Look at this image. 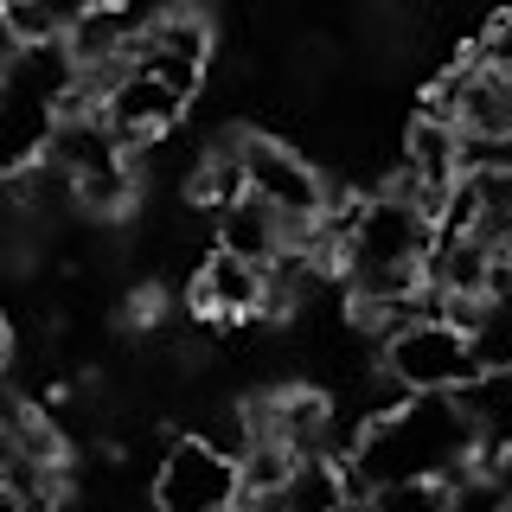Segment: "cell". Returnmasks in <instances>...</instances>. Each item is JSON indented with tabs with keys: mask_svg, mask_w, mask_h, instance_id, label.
Segmentation results:
<instances>
[{
	"mask_svg": "<svg viewBox=\"0 0 512 512\" xmlns=\"http://www.w3.org/2000/svg\"><path fill=\"white\" fill-rule=\"evenodd\" d=\"M384 378L404 397H429V391H461L474 378V346L448 314H410L397 333H384Z\"/></svg>",
	"mask_w": 512,
	"mask_h": 512,
	"instance_id": "2",
	"label": "cell"
},
{
	"mask_svg": "<svg viewBox=\"0 0 512 512\" xmlns=\"http://www.w3.org/2000/svg\"><path fill=\"white\" fill-rule=\"evenodd\" d=\"M506 506V487L487 461H468L455 480H442V506L436 512H500Z\"/></svg>",
	"mask_w": 512,
	"mask_h": 512,
	"instance_id": "14",
	"label": "cell"
},
{
	"mask_svg": "<svg viewBox=\"0 0 512 512\" xmlns=\"http://www.w3.org/2000/svg\"><path fill=\"white\" fill-rule=\"evenodd\" d=\"M455 404H461V416H468V429H474L480 461H493L512 442V365H480V372L455 391Z\"/></svg>",
	"mask_w": 512,
	"mask_h": 512,
	"instance_id": "11",
	"label": "cell"
},
{
	"mask_svg": "<svg viewBox=\"0 0 512 512\" xmlns=\"http://www.w3.org/2000/svg\"><path fill=\"white\" fill-rule=\"evenodd\" d=\"M205 58H212V20H205L199 7H167L141 32H128V64L160 77V84H173L180 96L199 90Z\"/></svg>",
	"mask_w": 512,
	"mask_h": 512,
	"instance_id": "6",
	"label": "cell"
},
{
	"mask_svg": "<svg viewBox=\"0 0 512 512\" xmlns=\"http://www.w3.org/2000/svg\"><path fill=\"white\" fill-rule=\"evenodd\" d=\"M487 468H493V474H500V487L512 493V442H506V448H500V455H493V461H487Z\"/></svg>",
	"mask_w": 512,
	"mask_h": 512,
	"instance_id": "16",
	"label": "cell"
},
{
	"mask_svg": "<svg viewBox=\"0 0 512 512\" xmlns=\"http://www.w3.org/2000/svg\"><path fill=\"white\" fill-rule=\"evenodd\" d=\"M186 103H192V96H180L173 84H160V77L135 71V64H122L116 84L96 96V116L116 128L122 148H148V141H160V135H173V128H180Z\"/></svg>",
	"mask_w": 512,
	"mask_h": 512,
	"instance_id": "7",
	"label": "cell"
},
{
	"mask_svg": "<svg viewBox=\"0 0 512 512\" xmlns=\"http://www.w3.org/2000/svg\"><path fill=\"white\" fill-rule=\"evenodd\" d=\"M429 116L461 128L468 148H500L512 141V77L487 71V64H455L436 90H429Z\"/></svg>",
	"mask_w": 512,
	"mask_h": 512,
	"instance_id": "5",
	"label": "cell"
},
{
	"mask_svg": "<svg viewBox=\"0 0 512 512\" xmlns=\"http://www.w3.org/2000/svg\"><path fill=\"white\" fill-rule=\"evenodd\" d=\"M468 461H480V448L455 391H429L365 416V429L352 436L340 468L352 480V493H372V487H442Z\"/></svg>",
	"mask_w": 512,
	"mask_h": 512,
	"instance_id": "1",
	"label": "cell"
},
{
	"mask_svg": "<svg viewBox=\"0 0 512 512\" xmlns=\"http://www.w3.org/2000/svg\"><path fill=\"white\" fill-rule=\"evenodd\" d=\"M244 500V468L231 448H218L212 436H180L167 442L148 487L154 512H231Z\"/></svg>",
	"mask_w": 512,
	"mask_h": 512,
	"instance_id": "3",
	"label": "cell"
},
{
	"mask_svg": "<svg viewBox=\"0 0 512 512\" xmlns=\"http://www.w3.org/2000/svg\"><path fill=\"white\" fill-rule=\"evenodd\" d=\"M500 512H512V493H506V506H500Z\"/></svg>",
	"mask_w": 512,
	"mask_h": 512,
	"instance_id": "19",
	"label": "cell"
},
{
	"mask_svg": "<svg viewBox=\"0 0 512 512\" xmlns=\"http://www.w3.org/2000/svg\"><path fill=\"white\" fill-rule=\"evenodd\" d=\"M13 365V327H7V314H0V372Z\"/></svg>",
	"mask_w": 512,
	"mask_h": 512,
	"instance_id": "17",
	"label": "cell"
},
{
	"mask_svg": "<svg viewBox=\"0 0 512 512\" xmlns=\"http://www.w3.org/2000/svg\"><path fill=\"white\" fill-rule=\"evenodd\" d=\"M231 512H269V506H263V500H250V493H244V500H237Z\"/></svg>",
	"mask_w": 512,
	"mask_h": 512,
	"instance_id": "18",
	"label": "cell"
},
{
	"mask_svg": "<svg viewBox=\"0 0 512 512\" xmlns=\"http://www.w3.org/2000/svg\"><path fill=\"white\" fill-rule=\"evenodd\" d=\"M474 64H487V71L512 77V7H506V13H493L487 32L474 39Z\"/></svg>",
	"mask_w": 512,
	"mask_h": 512,
	"instance_id": "15",
	"label": "cell"
},
{
	"mask_svg": "<svg viewBox=\"0 0 512 512\" xmlns=\"http://www.w3.org/2000/svg\"><path fill=\"white\" fill-rule=\"evenodd\" d=\"M352 500V480L346 468L333 455H308V461H295V468L282 474V487L269 493V512H346Z\"/></svg>",
	"mask_w": 512,
	"mask_h": 512,
	"instance_id": "12",
	"label": "cell"
},
{
	"mask_svg": "<svg viewBox=\"0 0 512 512\" xmlns=\"http://www.w3.org/2000/svg\"><path fill=\"white\" fill-rule=\"evenodd\" d=\"M263 295H269V263H244L231 250H212L192 276V308L205 320H244V314H263Z\"/></svg>",
	"mask_w": 512,
	"mask_h": 512,
	"instance_id": "10",
	"label": "cell"
},
{
	"mask_svg": "<svg viewBox=\"0 0 512 512\" xmlns=\"http://www.w3.org/2000/svg\"><path fill=\"white\" fill-rule=\"evenodd\" d=\"M237 160H244V192H256L263 205H276V212L295 224V237L333 205V192H327V180L314 173V160L295 154L288 141L244 135V141H237Z\"/></svg>",
	"mask_w": 512,
	"mask_h": 512,
	"instance_id": "4",
	"label": "cell"
},
{
	"mask_svg": "<svg viewBox=\"0 0 512 512\" xmlns=\"http://www.w3.org/2000/svg\"><path fill=\"white\" fill-rule=\"evenodd\" d=\"M212 237H218V250L244 256V263H276V256L295 250V224L276 205H263L256 192H237V199L212 205Z\"/></svg>",
	"mask_w": 512,
	"mask_h": 512,
	"instance_id": "9",
	"label": "cell"
},
{
	"mask_svg": "<svg viewBox=\"0 0 512 512\" xmlns=\"http://www.w3.org/2000/svg\"><path fill=\"white\" fill-rule=\"evenodd\" d=\"M468 141H461V128H448L442 116H410V128H404V180L416 199L429 205V212H442V199L461 186V173H468Z\"/></svg>",
	"mask_w": 512,
	"mask_h": 512,
	"instance_id": "8",
	"label": "cell"
},
{
	"mask_svg": "<svg viewBox=\"0 0 512 512\" xmlns=\"http://www.w3.org/2000/svg\"><path fill=\"white\" fill-rule=\"evenodd\" d=\"M0 13L20 32V45H64L90 13V0H0Z\"/></svg>",
	"mask_w": 512,
	"mask_h": 512,
	"instance_id": "13",
	"label": "cell"
}]
</instances>
